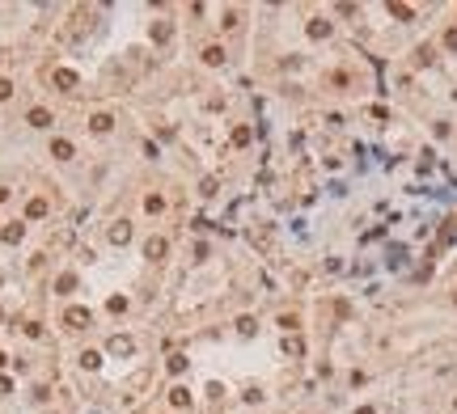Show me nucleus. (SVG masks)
Listing matches in <instances>:
<instances>
[{"label":"nucleus","mask_w":457,"mask_h":414,"mask_svg":"<svg viewBox=\"0 0 457 414\" xmlns=\"http://www.w3.org/2000/svg\"><path fill=\"white\" fill-rule=\"evenodd\" d=\"M68 326H72V330H85L89 326V313H85V308H68Z\"/></svg>","instance_id":"obj_1"},{"label":"nucleus","mask_w":457,"mask_h":414,"mask_svg":"<svg viewBox=\"0 0 457 414\" xmlns=\"http://www.w3.org/2000/svg\"><path fill=\"white\" fill-rule=\"evenodd\" d=\"M445 47H453V51H457V30H449V34H445Z\"/></svg>","instance_id":"obj_13"},{"label":"nucleus","mask_w":457,"mask_h":414,"mask_svg":"<svg viewBox=\"0 0 457 414\" xmlns=\"http://www.w3.org/2000/svg\"><path fill=\"white\" fill-rule=\"evenodd\" d=\"M110 351H115V355H131V351H136V342H131V338H123V334H119V338L110 342Z\"/></svg>","instance_id":"obj_2"},{"label":"nucleus","mask_w":457,"mask_h":414,"mask_svg":"<svg viewBox=\"0 0 457 414\" xmlns=\"http://www.w3.org/2000/svg\"><path fill=\"white\" fill-rule=\"evenodd\" d=\"M309 34H313V38H326V34H330V22H322V17H318V22H309Z\"/></svg>","instance_id":"obj_4"},{"label":"nucleus","mask_w":457,"mask_h":414,"mask_svg":"<svg viewBox=\"0 0 457 414\" xmlns=\"http://www.w3.org/2000/svg\"><path fill=\"white\" fill-rule=\"evenodd\" d=\"M165 254V241H149V258H161Z\"/></svg>","instance_id":"obj_12"},{"label":"nucleus","mask_w":457,"mask_h":414,"mask_svg":"<svg viewBox=\"0 0 457 414\" xmlns=\"http://www.w3.org/2000/svg\"><path fill=\"white\" fill-rule=\"evenodd\" d=\"M51 152H55L60 161H68V157H72V144H68V139H55V144H51Z\"/></svg>","instance_id":"obj_3"},{"label":"nucleus","mask_w":457,"mask_h":414,"mask_svg":"<svg viewBox=\"0 0 457 414\" xmlns=\"http://www.w3.org/2000/svg\"><path fill=\"white\" fill-rule=\"evenodd\" d=\"M55 85H64V89H72V85H76V76H72V72H55Z\"/></svg>","instance_id":"obj_8"},{"label":"nucleus","mask_w":457,"mask_h":414,"mask_svg":"<svg viewBox=\"0 0 457 414\" xmlns=\"http://www.w3.org/2000/svg\"><path fill=\"white\" fill-rule=\"evenodd\" d=\"M127 237H131V228H123V224H119L115 233H110V241H119V245H123V241H127Z\"/></svg>","instance_id":"obj_11"},{"label":"nucleus","mask_w":457,"mask_h":414,"mask_svg":"<svg viewBox=\"0 0 457 414\" xmlns=\"http://www.w3.org/2000/svg\"><path fill=\"white\" fill-rule=\"evenodd\" d=\"M203 59H208V64H220L224 51H220V47H208V51H203Z\"/></svg>","instance_id":"obj_7"},{"label":"nucleus","mask_w":457,"mask_h":414,"mask_svg":"<svg viewBox=\"0 0 457 414\" xmlns=\"http://www.w3.org/2000/svg\"><path fill=\"white\" fill-rule=\"evenodd\" d=\"M47 123H51L47 110H30V127H47Z\"/></svg>","instance_id":"obj_5"},{"label":"nucleus","mask_w":457,"mask_h":414,"mask_svg":"<svg viewBox=\"0 0 457 414\" xmlns=\"http://www.w3.org/2000/svg\"><path fill=\"white\" fill-rule=\"evenodd\" d=\"M93 131H110V114H93V123H89Z\"/></svg>","instance_id":"obj_6"},{"label":"nucleus","mask_w":457,"mask_h":414,"mask_svg":"<svg viewBox=\"0 0 457 414\" xmlns=\"http://www.w3.org/2000/svg\"><path fill=\"white\" fill-rule=\"evenodd\" d=\"M9 93H13V85H9V81H0V102H4Z\"/></svg>","instance_id":"obj_14"},{"label":"nucleus","mask_w":457,"mask_h":414,"mask_svg":"<svg viewBox=\"0 0 457 414\" xmlns=\"http://www.w3.org/2000/svg\"><path fill=\"white\" fill-rule=\"evenodd\" d=\"M170 402H174V406H186V402H191V393H186V389H174Z\"/></svg>","instance_id":"obj_9"},{"label":"nucleus","mask_w":457,"mask_h":414,"mask_svg":"<svg viewBox=\"0 0 457 414\" xmlns=\"http://www.w3.org/2000/svg\"><path fill=\"white\" fill-rule=\"evenodd\" d=\"M81 363H85V368H97V363H102V355H97V351H85V355H81Z\"/></svg>","instance_id":"obj_10"}]
</instances>
